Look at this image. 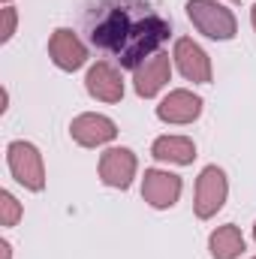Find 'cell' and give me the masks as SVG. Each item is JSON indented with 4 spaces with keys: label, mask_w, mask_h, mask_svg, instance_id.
Masks as SVG:
<instances>
[{
    "label": "cell",
    "mask_w": 256,
    "mask_h": 259,
    "mask_svg": "<svg viewBox=\"0 0 256 259\" xmlns=\"http://www.w3.org/2000/svg\"><path fill=\"white\" fill-rule=\"evenodd\" d=\"M253 238H256V226H253Z\"/></svg>",
    "instance_id": "cell-20"
},
{
    "label": "cell",
    "mask_w": 256,
    "mask_h": 259,
    "mask_svg": "<svg viewBox=\"0 0 256 259\" xmlns=\"http://www.w3.org/2000/svg\"><path fill=\"white\" fill-rule=\"evenodd\" d=\"M169 72H172V66H169V55H160V52H157L154 58H148L139 69H133L136 94H139L142 100L157 97V94L163 91V84L169 81Z\"/></svg>",
    "instance_id": "cell-10"
},
{
    "label": "cell",
    "mask_w": 256,
    "mask_h": 259,
    "mask_svg": "<svg viewBox=\"0 0 256 259\" xmlns=\"http://www.w3.org/2000/svg\"><path fill=\"white\" fill-rule=\"evenodd\" d=\"M100 178L115 190H127L136 178V154L130 148H109L100 157Z\"/></svg>",
    "instance_id": "cell-7"
},
{
    "label": "cell",
    "mask_w": 256,
    "mask_h": 259,
    "mask_svg": "<svg viewBox=\"0 0 256 259\" xmlns=\"http://www.w3.org/2000/svg\"><path fill=\"white\" fill-rule=\"evenodd\" d=\"M181 196V178L163 169H148L142 181V199L151 208H172Z\"/></svg>",
    "instance_id": "cell-8"
},
{
    "label": "cell",
    "mask_w": 256,
    "mask_h": 259,
    "mask_svg": "<svg viewBox=\"0 0 256 259\" xmlns=\"http://www.w3.org/2000/svg\"><path fill=\"white\" fill-rule=\"evenodd\" d=\"M232 3H235V0H232Z\"/></svg>",
    "instance_id": "cell-21"
},
{
    "label": "cell",
    "mask_w": 256,
    "mask_h": 259,
    "mask_svg": "<svg viewBox=\"0 0 256 259\" xmlns=\"http://www.w3.org/2000/svg\"><path fill=\"white\" fill-rule=\"evenodd\" d=\"M15 21H18L15 9H12V6H3V30H0V42H9V39H12V33H15Z\"/></svg>",
    "instance_id": "cell-16"
},
{
    "label": "cell",
    "mask_w": 256,
    "mask_h": 259,
    "mask_svg": "<svg viewBox=\"0 0 256 259\" xmlns=\"http://www.w3.org/2000/svg\"><path fill=\"white\" fill-rule=\"evenodd\" d=\"M151 154L163 163H175V166H187L196 160V145L187 136H160L151 145Z\"/></svg>",
    "instance_id": "cell-13"
},
{
    "label": "cell",
    "mask_w": 256,
    "mask_h": 259,
    "mask_svg": "<svg viewBox=\"0 0 256 259\" xmlns=\"http://www.w3.org/2000/svg\"><path fill=\"white\" fill-rule=\"evenodd\" d=\"M229 196V181H226V172L220 166H205L199 172V181H196V217L199 220H208L214 217L223 202Z\"/></svg>",
    "instance_id": "cell-4"
},
{
    "label": "cell",
    "mask_w": 256,
    "mask_h": 259,
    "mask_svg": "<svg viewBox=\"0 0 256 259\" xmlns=\"http://www.w3.org/2000/svg\"><path fill=\"white\" fill-rule=\"evenodd\" d=\"M208 247H211L214 259H238L244 253V235H241V229L235 223H226V226L211 232Z\"/></svg>",
    "instance_id": "cell-14"
},
{
    "label": "cell",
    "mask_w": 256,
    "mask_h": 259,
    "mask_svg": "<svg viewBox=\"0 0 256 259\" xmlns=\"http://www.w3.org/2000/svg\"><path fill=\"white\" fill-rule=\"evenodd\" d=\"M187 15L196 24V30L211 39H232L238 33L235 15L217 0H187Z\"/></svg>",
    "instance_id": "cell-3"
},
{
    "label": "cell",
    "mask_w": 256,
    "mask_h": 259,
    "mask_svg": "<svg viewBox=\"0 0 256 259\" xmlns=\"http://www.w3.org/2000/svg\"><path fill=\"white\" fill-rule=\"evenodd\" d=\"M49 55H52L55 66H61L64 72H75V69H81L84 61H88L84 42H81V39L75 36V30H69V27H58V30L52 33V39H49Z\"/></svg>",
    "instance_id": "cell-6"
},
{
    "label": "cell",
    "mask_w": 256,
    "mask_h": 259,
    "mask_svg": "<svg viewBox=\"0 0 256 259\" xmlns=\"http://www.w3.org/2000/svg\"><path fill=\"white\" fill-rule=\"evenodd\" d=\"M0 250H3V259H12V247H9V241H0Z\"/></svg>",
    "instance_id": "cell-17"
},
{
    "label": "cell",
    "mask_w": 256,
    "mask_h": 259,
    "mask_svg": "<svg viewBox=\"0 0 256 259\" xmlns=\"http://www.w3.org/2000/svg\"><path fill=\"white\" fill-rule=\"evenodd\" d=\"M69 136H72L81 148H100V145H106V142H112V139L118 136V127H115L112 118L88 112V115H78V118L69 124Z\"/></svg>",
    "instance_id": "cell-9"
},
{
    "label": "cell",
    "mask_w": 256,
    "mask_h": 259,
    "mask_svg": "<svg viewBox=\"0 0 256 259\" xmlns=\"http://www.w3.org/2000/svg\"><path fill=\"white\" fill-rule=\"evenodd\" d=\"M250 21H253V30H256V3H253V9H250Z\"/></svg>",
    "instance_id": "cell-18"
},
{
    "label": "cell",
    "mask_w": 256,
    "mask_h": 259,
    "mask_svg": "<svg viewBox=\"0 0 256 259\" xmlns=\"http://www.w3.org/2000/svg\"><path fill=\"white\" fill-rule=\"evenodd\" d=\"M18 220H21V202L9 193V190H3V193H0V223L9 229V226H15Z\"/></svg>",
    "instance_id": "cell-15"
},
{
    "label": "cell",
    "mask_w": 256,
    "mask_h": 259,
    "mask_svg": "<svg viewBox=\"0 0 256 259\" xmlns=\"http://www.w3.org/2000/svg\"><path fill=\"white\" fill-rule=\"evenodd\" d=\"M6 163H9L12 178L24 190L39 193L46 187V166H42V154L36 151V145H30V142H9Z\"/></svg>",
    "instance_id": "cell-2"
},
{
    "label": "cell",
    "mask_w": 256,
    "mask_h": 259,
    "mask_svg": "<svg viewBox=\"0 0 256 259\" xmlns=\"http://www.w3.org/2000/svg\"><path fill=\"white\" fill-rule=\"evenodd\" d=\"M175 64H178L181 75L187 81H196V84H208L211 81V61H208V55L202 52V46H196L187 36L175 42Z\"/></svg>",
    "instance_id": "cell-12"
},
{
    "label": "cell",
    "mask_w": 256,
    "mask_h": 259,
    "mask_svg": "<svg viewBox=\"0 0 256 259\" xmlns=\"http://www.w3.org/2000/svg\"><path fill=\"white\" fill-rule=\"evenodd\" d=\"M84 88L94 100L100 103H121L124 100V78L121 69L112 66L109 61H97L84 75Z\"/></svg>",
    "instance_id": "cell-5"
},
{
    "label": "cell",
    "mask_w": 256,
    "mask_h": 259,
    "mask_svg": "<svg viewBox=\"0 0 256 259\" xmlns=\"http://www.w3.org/2000/svg\"><path fill=\"white\" fill-rule=\"evenodd\" d=\"M253 259H256V256H253Z\"/></svg>",
    "instance_id": "cell-22"
},
{
    "label": "cell",
    "mask_w": 256,
    "mask_h": 259,
    "mask_svg": "<svg viewBox=\"0 0 256 259\" xmlns=\"http://www.w3.org/2000/svg\"><path fill=\"white\" fill-rule=\"evenodd\" d=\"M9 3H12V0H3V6H9Z\"/></svg>",
    "instance_id": "cell-19"
},
{
    "label": "cell",
    "mask_w": 256,
    "mask_h": 259,
    "mask_svg": "<svg viewBox=\"0 0 256 259\" xmlns=\"http://www.w3.org/2000/svg\"><path fill=\"white\" fill-rule=\"evenodd\" d=\"M202 115V100L190 91H172L169 97H163V103L157 106V118L163 124H193Z\"/></svg>",
    "instance_id": "cell-11"
},
{
    "label": "cell",
    "mask_w": 256,
    "mask_h": 259,
    "mask_svg": "<svg viewBox=\"0 0 256 259\" xmlns=\"http://www.w3.org/2000/svg\"><path fill=\"white\" fill-rule=\"evenodd\" d=\"M172 24L157 12L154 0H97L88 12V36L94 49L109 52L127 69H139L169 39Z\"/></svg>",
    "instance_id": "cell-1"
}]
</instances>
